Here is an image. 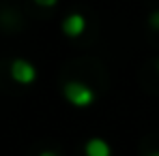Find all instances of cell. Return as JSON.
Returning a JSON list of instances; mask_svg holds the SVG:
<instances>
[{
  "label": "cell",
  "mask_w": 159,
  "mask_h": 156,
  "mask_svg": "<svg viewBox=\"0 0 159 156\" xmlns=\"http://www.w3.org/2000/svg\"><path fill=\"white\" fill-rule=\"evenodd\" d=\"M62 94H65V99H67L69 103L75 105V107H88V105L95 101L93 88H88V86L82 83V81H69V83H65Z\"/></svg>",
  "instance_id": "cell-1"
},
{
  "label": "cell",
  "mask_w": 159,
  "mask_h": 156,
  "mask_svg": "<svg viewBox=\"0 0 159 156\" xmlns=\"http://www.w3.org/2000/svg\"><path fill=\"white\" fill-rule=\"evenodd\" d=\"M11 77H13V81H17V83H22V86H30V83L37 79V69H34L28 60L17 58V60L11 62Z\"/></svg>",
  "instance_id": "cell-2"
},
{
  "label": "cell",
  "mask_w": 159,
  "mask_h": 156,
  "mask_svg": "<svg viewBox=\"0 0 159 156\" xmlns=\"http://www.w3.org/2000/svg\"><path fill=\"white\" fill-rule=\"evenodd\" d=\"M84 28H86V19H84V15H80V13H71V15L62 22V32H65L67 36H80V34L84 32Z\"/></svg>",
  "instance_id": "cell-3"
},
{
  "label": "cell",
  "mask_w": 159,
  "mask_h": 156,
  "mask_svg": "<svg viewBox=\"0 0 159 156\" xmlns=\"http://www.w3.org/2000/svg\"><path fill=\"white\" fill-rule=\"evenodd\" d=\"M84 152H86V156H110V154H112L110 143L103 141V139H99V137H95V139L86 141Z\"/></svg>",
  "instance_id": "cell-4"
},
{
  "label": "cell",
  "mask_w": 159,
  "mask_h": 156,
  "mask_svg": "<svg viewBox=\"0 0 159 156\" xmlns=\"http://www.w3.org/2000/svg\"><path fill=\"white\" fill-rule=\"evenodd\" d=\"M148 24L155 28V30H159V11H155V13H151V17H148Z\"/></svg>",
  "instance_id": "cell-5"
},
{
  "label": "cell",
  "mask_w": 159,
  "mask_h": 156,
  "mask_svg": "<svg viewBox=\"0 0 159 156\" xmlns=\"http://www.w3.org/2000/svg\"><path fill=\"white\" fill-rule=\"evenodd\" d=\"M34 2H37L39 6H54L58 0H34Z\"/></svg>",
  "instance_id": "cell-6"
},
{
  "label": "cell",
  "mask_w": 159,
  "mask_h": 156,
  "mask_svg": "<svg viewBox=\"0 0 159 156\" xmlns=\"http://www.w3.org/2000/svg\"><path fill=\"white\" fill-rule=\"evenodd\" d=\"M39 156H56V154H54V152H41Z\"/></svg>",
  "instance_id": "cell-7"
},
{
  "label": "cell",
  "mask_w": 159,
  "mask_h": 156,
  "mask_svg": "<svg viewBox=\"0 0 159 156\" xmlns=\"http://www.w3.org/2000/svg\"><path fill=\"white\" fill-rule=\"evenodd\" d=\"M148 156H159V152H151V154H148Z\"/></svg>",
  "instance_id": "cell-8"
},
{
  "label": "cell",
  "mask_w": 159,
  "mask_h": 156,
  "mask_svg": "<svg viewBox=\"0 0 159 156\" xmlns=\"http://www.w3.org/2000/svg\"><path fill=\"white\" fill-rule=\"evenodd\" d=\"M157 71H159V64H157Z\"/></svg>",
  "instance_id": "cell-9"
}]
</instances>
